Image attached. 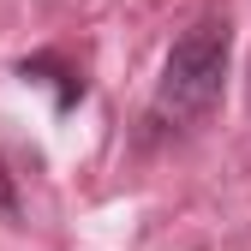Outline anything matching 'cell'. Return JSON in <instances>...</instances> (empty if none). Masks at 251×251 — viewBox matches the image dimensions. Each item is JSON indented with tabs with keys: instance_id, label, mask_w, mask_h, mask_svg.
I'll return each mask as SVG.
<instances>
[{
	"instance_id": "2",
	"label": "cell",
	"mask_w": 251,
	"mask_h": 251,
	"mask_svg": "<svg viewBox=\"0 0 251 251\" xmlns=\"http://www.w3.org/2000/svg\"><path fill=\"white\" fill-rule=\"evenodd\" d=\"M18 78H24V84H36V90H48L60 114H72V108L84 102V72L72 66L66 54H54V48L24 54V60H18Z\"/></svg>"
},
{
	"instance_id": "1",
	"label": "cell",
	"mask_w": 251,
	"mask_h": 251,
	"mask_svg": "<svg viewBox=\"0 0 251 251\" xmlns=\"http://www.w3.org/2000/svg\"><path fill=\"white\" fill-rule=\"evenodd\" d=\"M227 54H233L227 18H198L192 30H179L168 60H162V78H155L150 120L155 126H203L215 114V102H222Z\"/></svg>"
},
{
	"instance_id": "4",
	"label": "cell",
	"mask_w": 251,
	"mask_h": 251,
	"mask_svg": "<svg viewBox=\"0 0 251 251\" xmlns=\"http://www.w3.org/2000/svg\"><path fill=\"white\" fill-rule=\"evenodd\" d=\"M245 96H251V78H245Z\"/></svg>"
},
{
	"instance_id": "3",
	"label": "cell",
	"mask_w": 251,
	"mask_h": 251,
	"mask_svg": "<svg viewBox=\"0 0 251 251\" xmlns=\"http://www.w3.org/2000/svg\"><path fill=\"white\" fill-rule=\"evenodd\" d=\"M0 222H18V185H12L6 155H0Z\"/></svg>"
}]
</instances>
